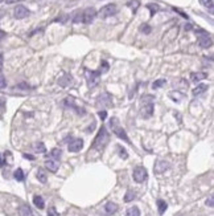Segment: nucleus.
Returning a JSON list of instances; mask_svg holds the SVG:
<instances>
[{
  "mask_svg": "<svg viewBox=\"0 0 214 216\" xmlns=\"http://www.w3.org/2000/svg\"><path fill=\"white\" fill-rule=\"evenodd\" d=\"M107 143H109V133H107L106 127L102 126L99 129L97 137H95V139L93 142V146L91 147L95 148V150H103Z\"/></svg>",
  "mask_w": 214,
  "mask_h": 216,
  "instance_id": "1",
  "label": "nucleus"
},
{
  "mask_svg": "<svg viewBox=\"0 0 214 216\" xmlns=\"http://www.w3.org/2000/svg\"><path fill=\"white\" fill-rule=\"evenodd\" d=\"M119 123V121H118V118H111L110 121V126H111V129L112 131H114V134L118 137V138H120V139H123L124 142L129 143V139H128V137H127V133L124 129H122V127L118 125Z\"/></svg>",
  "mask_w": 214,
  "mask_h": 216,
  "instance_id": "2",
  "label": "nucleus"
},
{
  "mask_svg": "<svg viewBox=\"0 0 214 216\" xmlns=\"http://www.w3.org/2000/svg\"><path fill=\"white\" fill-rule=\"evenodd\" d=\"M196 32L198 33V37H197L198 45L201 48H204V49L210 48L212 44H213V40H212V36L209 35V33L205 32V31H202V29H196Z\"/></svg>",
  "mask_w": 214,
  "mask_h": 216,
  "instance_id": "3",
  "label": "nucleus"
},
{
  "mask_svg": "<svg viewBox=\"0 0 214 216\" xmlns=\"http://www.w3.org/2000/svg\"><path fill=\"white\" fill-rule=\"evenodd\" d=\"M85 76H86L89 88H95V86L99 84V80H100L99 70H89V69H86Z\"/></svg>",
  "mask_w": 214,
  "mask_h": 216,
  "instance_id": "4",
  "label": "nucleus"
},
{
  "mask_svg": "<svg viewBox=\"0 0 214 216\" xmlns=\"http://www.w3.org/2000/svg\"><path fill=\"white\" fill-rule=\"evenodd\" d=\"M118 12V8L115 4H107L105 7H102L99 9V12H97V15L99 16L100 19H107V18H111Z\"/></svg>",
  "mask_w": 214,
  "mask_h": 216,
  "instance_id": "5",
  "label": "nucleus"
},
{
  "mask_svg": "<svg viewBox=\"0 0 214 216\" xmlns=\"http://www.w3.org/2000/svg\"><path fill=\"white\" fill-rule=\"evenodd\" d=\"M132 176H134V180L136 182V183H143V182L147 180L148 173H147V170H145L144 167H142V166H138L136 168H134Z\"/></svg>",
  "mask_w": 214,
  "mask_h": 216,
  "instance_id": "6",
  "label": "nucleus"
},
{
  "mask_svg": "<svg viewBox=\"0 0 214 216\" xmlns=\"http://www.w3.org/2000/svg\"><path fill=\"white\" fill-rule=\"evenodd\" d=\"M97 105L102 108H111L112 106V96L110 93H102L100 96L97 98Z\"/></svg>",
  "mask_w": 214,
  "mask_h": 216,
  "instance_id": "7",
  "label": "nucleus"
},
{
  "mask_svg": "<svg viewBox=\"0 0 214 216\" xmlns=\"http://www.w3.org/2000/svg\"><path fill=\"white\" fill-rule=\"evenodd\" d=\"M95 18H97V11L94 8H86L85 11H82V23L91 24Z\"/></svg>",
  "mask_w": 214,
  "mask_h": 216,
  "instance_id": "8",
  "label": "nucleus"
},
{
  "mask_svg": "<svg viewBox=\"0 0 214 216\" xmlns=\"http://www.w3.org/2000/svg\"><path fill=\"white\" fill-rule=\"evenodd\" d=\"M29 13H31V12H29V9L25 8L24 5H17V7L15 8V11H13V16H15V19H19V20L28 18V16H29Z\"/></svg>",
  "mask_w": 214,
  "mask_h": 216,
  "instance_id": "9",
  "label": "nucleus"
},
{
  "mask_svg": "<svg viewBox=\"0 0 214 216\" xmlns=\"http://www.w3.org/2000/svg\"><path fill=\"white\" fill-rule=\"evenodd\" d=\"M83 147V141L81 139V138H75V139H73L69 146H67V148H69L70 153H78L81 151V148Z\"/></svg>",
  "mask_w": 214,
  "mask_h": 216,
  "instance_id": "10",
  "label": "nucleus"
},
{
  "mask_svg": "<svg viewBox=\"0 0 214 216\" xmlns=\"http://www.w3.org/2000/svg\"><path fill=\"white\" fill-rule=\"evenodd\" d=\"M168 168H169V163L165 162V160L159 159V160H157V162L155 163V173H156V174H163V173H165Z\"/></svg>",
  "mask_w": 214,
  "mask_h": 216,
  "instance_id": "11",
  "label": "nucleus"
},
{
  "mask_svg": "<svg viewBox=\"0 0 214 216\" xmlns=\"http://www.w3.org/2000/svg\"><path fill=\"white\" fill-rule=\"evenodd\" d=\"M140 113H142V117L143 118H151L152 115H153V103H147L144 105L140 110Z\"/></svg>",
  "mask_w": 214,
  "mask_h": 216,
  "instance_id": "12",
  "label": "nucleus"
},
{
  "mask_svg": "<svg viewBox=\"0 0 214 216\" xmlns=\"http://www.w3.org/2000/svg\"><path fill=\"white\" fill-rule=\"evenodd\" d=\"M205 78H207V73H205V72H193L190 74V81L193 82H200Z\"/></svg>",
  "mask_w": 214,
  "mask_h": 216,
  "instance_id": "13",
  "label": "nucleus"
},
{
  "mask_svg": "<svg viewBox=\"0 0 214 216\" xmlns=\"http://www.w3.org/2000/svg\"><path fill=\"white\" fill-rule=\"evenodd\" d=\"M118 211V204L115 203H112V202H109V203H106V206H105V213L107 216H110V215H114L115 212Z\"/></svg>",
  "mask_w": 214,
  "mask_h": 216,
  "instance_id": "14",
  "label": "nucleus"
},
{
  "mask_svg": "<svg viewBox=\"0 0 214 216\" xmlns=\"http://www.w3.org/2000/svg\"><path fill=\"white\" fill-rule=\"evenodd\" d=\"M45 167H46L50 173H57V170H58V163L56 162V160L53 159H49L45 162Z\"/></svg>",
  "mask_w": 214,
  "mask_h": 216,
  "instance_id": "15",
  "label": "nucleus"
},
{
  "mask_svg": "<svg viewBox=\"0 0 214 216\" xmlns=\"http://www.w3.org/2000/svg\"><path fill=\"white\" fill-rule=\"evenodd\" d=\"M19 215L20 216H33V212H32V209L29 208V206L22 204V206L19 208Z\"/></svg>",
  "mask_w": 214,
  "mask_h": 216,
  "instance_id": "16",
  "label": "nucleus"
},
{
  "mask_svg": "<svg viewBox=\"0 0 214 216\" xmlns=\"http://www.w3.org/2000/svg\"><path fill=\"white\" fill-rule=\"evenodd\" d=\"M207 85L205 84H200V85H197L194 89H193V96H200V94H204L206 90H207Z\"/></svg>",
  "mask_w": 214,
  "mask_h": 216,
  "instance_id": "17",
  "label": "nucleus"
},
{
  "mask_svg": "<svg viewBox=\"0 0 214 216\" xmlns=\"http://www.w3.org/2000/svg\"><path fill=\"white\" fill-rule=\"evenodd\" d=\"M71 81H73V77L70 74H65L64 77H61V78L58 80V84L62 86V88H65V86H67L69 84H71Z\"/></svg>",
  "mask_w": 214,
  "mask_h": 216,
  "instance_id": "18",
  "label": "nucleus"
},
{
  "mask_svg": "<svg viewBox=\"0 0 214 216\" xmlns=\"http://www.w3.org/2000/svg\"><path fill=\"white\" fill-rule=\"evenodd\" d=\"M65 103L67 105V106H71L73 109H75L77 112H78V114H85V110H83V109H80V108H77V106H75V103H74V99H73L71 97H70V98L67 97V98L65 99Z\"/></svg>",
  "mask_w": 214,
  "mask_h": 216,
  "instance_id": "19",
  "label": "nucleus"
},
{
  "mask_svg": "<svg viewBox=\"0 0 214 216\" xmlns=\"http://www.w3.org/2000/svg\"><path fill=\"white\" fill-rule=\"evenodd\" d=\"M33 204H35L38 209H42L45 207V202H44V199L40 195H35V196H33Z\"/></svg>",
  "mask_w": 214,
  "mask_h": 216,
  "instance_id": "20",
  "label": "nucleus"
},
{
  "mask_svg": "<svg viewBox=\"0 0 214 216\" xmlns=\"http://www.w3.org/2000/svg\"><path fill=\"white\" fill-rule=\"evenodd\" d=\"M61 155H62V151H61L60 148H53V150L50 151V155H49V157L52 158L53 160H56V162H58V160L61 159Z\"/></svg>",
  "mask_w": 214,
  "mask_h": 216,
  "instance_id": "21",
  "label": "nucleus"
},
{
  "mask_svg": "<svg viewBox=\"0 0 214 216\" xmlns=\"http://www.w3.org/2000/svg\"><path fill=\"white\" fill-rule=\"evenodd\" d=\"M157 208H159V215H164V212L168 208V204L163 200V199H159V200H157Z\"/></svg>",
  "mask_w": 214,
  "mask_h": 216,
  "instance_id": "22",
  "label": "nucleus"
},
{
  "mask_svg": "<svg viewBox=\"0 0 214 216\" xmlns=\"http://www.w3.org/2000/svg\"><path fill=\"white\" fill-rule=\"evenodd\" d=\"M140 102L143 105H147V103H153L155 102V96H151V94H145L140 98Z\"/></svg>",
  "mask_w": 214,
  "mask_h": 216,
  "instance_id": "23",
  "label": "nucleus"
},
{
  "mask_svg": "<svg viewBox=\"0 0 214 216\" xmlns=\"http://www.w3.org/2000/svg\"><path fill=\"white\" fill-rule=\"evenodd\" d=\"M13 176H15V179L17 180V182H24L25 179V175H24V171H22L21 168H17L13 173Z\"/></svg>",
  "mask_w": 214,
  "mask_h": 216,
  "instance_id": "24",
  "label": "nucleus"
},
{
  "mask_svg": "<svg viewBox=\"0 0 214 216\" xmlns=\"http://www.w3.org/2000/svg\"><path fill=\"white\" fill-rule=\"evenodd\" d=\"M126 216H140V209L138 207H129L126 212Z\"/></svg>",
  "mask_w": 214,
  "mask_h": 216,
  "instance_id": "25",
  "label": "nucleus"
},
{
  "mask_svg": "<svg viewBox=\"0 0 214 216\" xmlns=\"http://www.w3.org/2000/svg\"><path fill=\"white\" fill-rule=\"evenodd\" d=\"M33 148H35L36 153H45L46 151V147H45V145L42 142H37L35 143V146H33Z\"/></svg>",
  "mask_w": 214,
  "mask_h": 216,
  "instance_id": "26",
  "label": "nucleus"
},
{
  "mask_svg": "<svg viewBox=\"0 0 214 216\" xmlns=\"http://www.w3.org/2000/svg\"><path fill=\"white\" fill-rule=\"evenodd\" d=\"M37 179L40 180L41 183H46L48 178H46V174H45L44 170H38V171H37Z\"/></svg>",
  "mask_w": 214,
  "mask_h": 216,
  "instance_id": "27",
  "label": "nucleus"
},
{
  "mask_svg": "<svg viewBox=\"0 0 214 216\" xmlns=\"http://www.w3.org/2000/svg\"><path fill=\"white\" fill-rule=\"evenodd\" d=\"M165 84H167V80H164V78L157 80V81H155L153 84H152V89H159V88H161L163 85H165Z\"/></svg>",
  "mask_w": 214,
  "mask_h": 216,
  "instance_id": "28",
  "label": "nucleus"
},
{
  "mask_svg": "<svg viewBox=\"0 0 214 216\" xmlns=\"http://www.w3.org/2000/svg\"><path fill=\"white\" fill-rule=\"evenodd\" d=\"M139 5H140L139 0H132V2H129V3H128V7L132 9V12H134V13H135V12H136V11H138Z\"/></svg>",
  "mask_w": 214,
  "mask_h": 216,
  "instance_id": "29",
  "label": "nucleus"
},
{
  "mask_svg": "<svg viewBox=\"0 0 214 216\" xmlns=\"http://www.w3.org/2000/svg\"><path fill=\"white\" fill-rule=\"evenodd\" d=\"M109 69H110V65H109V63L107 61H103L100 63V69H99V73H107L109 72Z\"/></svg>",
  "mask_w": 214,
  "mask_h": 216,
  "instance_id": "30",
  "label": "nucleus"
},
{
  "mask_svg": "<svg viewBox=\"0 0 214 216\" xmlns=\"http://www.w3.org/2000/svg\"><path fill=\"white\" fill-rule=\"evenodd\" d=\"M147 8L151 11V16H153V15L157 12V11L160 9V7H159L157 4H148V5H147Z\"/></svg>",
  "mask_w": 214,
  "mask_h": 216,
  "instance_id": "31",
  "label": "nucleus"
},
{
  "mask_svg": "<svg viewBox=\"0 0 214 216\" xmlns=\"http://www.w3.org/2000/svg\"><path fill=\"white\" fill-rule=\"evenodd\" d=\"M135 199V193H134V191H127V193H126V196H124V202H132Z\"/></svg>",
  "mask_w": 214,
  "mask_h": 216,
  "instance_id": "32",
  "label": "nucleus"
},
{
  "mask_svg": "<svg viewBox=\"0 0 214 216\" xmlns=\"http://www.w3.org/2000/svg\"><path fill=\"white\" fill-rule=\"evenodd\" d=\"M140 31H142L143 33H145V35H149L152 28H151V25H148V24H143L142 27H140Z\"/></svg>",
  "mask_w": 214,
  "mask_h": 216,
  "instance_id": "33",
  "label": "nucleus"
},
{
  "mask_svg": "<svg viewBox=\"0 0 214 216\" xmlns=\"http://www.w3.org/2000/svg\"><path fill=\"white\" fill-rule=\"evenodd\" d=\"M202 5H205L206 8H209L210 11H213V0H200Z\"/></svg>",
  "mask_w": 214,
  "mask_h": 216,
  "instance_id": "34",
  "label": "nucleus"
},
{
  "mask_svg": "<svg viewBox=\"0 0 214 216\" xmlns=\"http://www.w3.org/2000/svg\"><path fill=\"white\" fill-rule=\"evenodd\" d=\"M73 23H82V12H77L73 18Z\"/></svg>",
  "mask_w": 214,
  "mask_h": 216,
  "instance_id": "35",
  "label": "nucleus"
},
{
  "mask_svg": "<svg viewBox=\"0 0 214 216\" xmlns=\"http://www.w3.org/2000/svg\"><path fill=\"white\" fill-rule=\"evenodd\" d=\"M7 86V81H5V77L0 73V89H4Z\"/></svg>",
  "mask_w": 214,
  "mask_h": 216,
  "instance_id": "36",
  "label": "nucleus"
},
{
  "mask_svg": "<svg viewBox=\"0 0 214 216\" xmlns=\"http://www.w3.org/2000/svg\"><path fill=\"white\" fill-rule=\"evenodd\" d=\"M48 216H58V212L56 211L54 207H50L49 211H48Z\"/></svg>",
  "mask_w": 214,
  "mask_h": 216,
  "instance_id": "37",
  "label": "nucleus"
},
{
  "mask_svg": "<svg viewBox=\"0 0 214 216\" xmlns=\"http://www.w3.org/2000/svg\"><path fill=\"white\" fill-rule=\"evenodd\" d=\"M119 151H120V157H122L123 159H127V158H128V154H127V151H126L123 147H119Z\"/></svg>",
  "mask_w": 214,
  "mask_h": 216,
  "instance_id": "38",
  "label": "nucleus"
},
{
  "mask_svg": "<svg viewBox=\"0 0 214 216\" xmlns=\"http://www.w3.org/2000/svg\"><path fill=\"white\" fill-rule=\"evenodd\" d=\"M206 206H209V207H213L214 206V199H213V196H209V199H206Z\"/></svg>",
  "mask_w": 214,
  "mask_h": 216,
  "instance_id": "39",
  "label": "nucleus"
},
{
  "mask_svg": "<svg viewBox=\"0 0 214 216\" xmlns=\"http://www.w3.org/2000/svg\"><path fill=\"white\" fill-rule=\"evenodd\" d=\"M98 115H99V118H100V119L105 121V119H106V117H107V113L105 112V110H100V112L98 113Z\"/></svg>",
  "mask_w": 214,
  "mask_h": 216,
  "instance_id": "40",
  "label": "nucleus"
},
{
  "mask_svg": "<svg viewBox=\"0 0 214 216\" xmlns=\"http://www.w3.org/2000/svg\"><path fill=\"white\" fill-rule=\"evenodd\" d=\"M20 2H24V0H7V4H16Z\"/></svg>",
  "mask_w": 214,
  "mask_h": 216,
  "instance_id": "41",
  "label": "nucleus"
},
{
  "mask_svg": "<svg viewBox=\"0 0 214 216\" xmlns=\"http://www.w3.org/2000/svg\"><path fill=\"white\" fill-rule=\"evenodd\" d=\"M22 157H24L25 159H29V160H33V159H35V157H32L31 154H22Z\"/></svg>",
  "mask_w": 214,
  "mask_h": 216,
  "instance_id": "42",
  "label": "nucleus"
},
{
  "mask_svg": "<svg viewBox=\"0 0 214 216\" xmlns=\"http://www.w3.org/2000/svg\"><path fill=\"white\" fill-rule=\"evenodd\" d=\"M2 66H3V56L0 54V70H2Z\"/></svg>",
  "mask_w": 214,
  "mask_h": 216,
  "instance_id": "43",
  "label": "nucleus"
},
{
  "mask_svg": "<svg viewBox=\"0 0 214 216\" xmlns=\"http://www.w3.org/2000/svg\"><path fill=\"white\" fill-rule=\"evenodd\" d=\"M5 36V32L4 31H0V38H3Z\"/></svg>",
  "mask_w": 214,
  "mask_h": 216,
  "instance_id": "44",
  "label": "nucleus"
},
{
  "mask_svg": "<svg viewBox=\"0 0 214 216\" xmlns=\"http://www.w3.org/2000/svg\"><path fill=\"white\" fill-rule=\"evenodd\" d=\"M190 28H192V25H190V24H188V25H185V29H188V31H189Z\"/></svg>",
  "mask_w": 214,
  "mask_h": 216,
  "instance_id": "45",
  "label": "nucleus"
},
{
  "mask_svg": "<svg viewBox=\"0 0 214 216\" xmlns=\"http://www.w3.org/2000/svg\"><path fill=\"white\" fill-rule=\"evenodd\" d=\"M3 164H4V162L2 160V158H0V166H2V167H3Z\"/></svg>",
  "mask_w": 214,
  "mask_h": 216,
  "instance_id": "46",
  "label": "nucleus"
},
{
  "mask_svg": "<svg viewBox=\"0 0 214 216\" xmlns=\"http://www.w3.org/2000/svg\"><path fill=\"white\" fill-rule=\"evenodd\" d=\"M2 2H3V0H0V4H2Z\"/></svg>",
  "mask_w": 214,
  "mask_h": 216,
  "instance_id": "47",
  "label": "nucleus"
}]
</instances>
